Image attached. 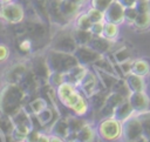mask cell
Wrapping results in <instances>:
<instances>
[{
    "label": "cell",
    "instance_id": "cell-1",
    "mask_svg": "<svg viewBox=\"0 0 150 142\" xmlns=\"http://www.w3.org/2000/svg\"><path fill=\"white\" fill-rule=\"evenodd\" d=\"M28 94L19 83H6L1 90L0 109L1 113L14 116L20 109L25 107Z\"/></svg>",
    "mask_w": 150,
    "mask_h": 142
},
{
    "label": "cell",
    "instance_id": "cell-2",
    "mask_svg": "<svg viewBox=\"0 0 150 142\" xmlns=\"http://www.w3.org/2000/svg\"><path fill=\"white\" fill-rule=\"evenodd\" d=\"M46 60L52 72H60V73H67L80 63L75 54L56 50L53 48H50L47 52Z\"/></svg>",
    "mask_w": 150,
    "mask_h": 142
},
{
    "label": "cell",
    "instance_id": "cell-3",
    "mask_svg": "<svg viewBox=\"0 0 150 142\" xmlns=\"http://www.w3.org/2000/svg\"><path fill=\"white\" fill-rule=\"evenodd\" d=\"M97 135L105 141H115L122 137V122L115 116L102 119L96 127Z\"/></svg>",
    "mask_w": 150,
    "mask_h": 142
},
{
    "label": "cell",
    "instance_id": "cell-4",
    "mask_svg": "<svg viewBox=\"0 0 150 142\" xmlns=\"http://www.w3.org/2000/svg\"><path fill=\"white\" fill-rule=\"evenodd\" d=\"M82 96H83L82 92H80L76 86L69 82H63L56 88L57 101L67 109L73 108Z\"/></svg>",
    "mask_w": 150,
    "mask_h": 142
},
{
    "label": "cell",
    "instance_id": "cell-5",
    "mask_svg": "<svg viewBox=\"0 0 150 142\" xmlns=\"http://www.w3.org/2000/svg\"><path fill=\"white\" fill-rule=\"evenodd\" d=\"M122 138L125 141H146L141 120L137 114L122 122Z\"/></svg>",
    "mask_w": 150,
    "mask_h": 142
},
{
    "label": "cell",
    "instance_id": "cell-6",
    "mask_svg": "<svg viewBox=\"0 0 150 142\" xmlns=\"http://www.w3.org/2000/svg\"><path fill=\"white\" fill-rule=\"evenodd\" d=\"M79 47L74 35L73 31H61L59 32L50 42V48L66 52V53H75L76 48Z\"/></svg>",
    "mask_w": 150,
    "mask_h": 142
},
{
    "label": "cell",
    "instance_id": "cell-7",
    "mask_svg": "<svg viewBox=\"0 0 150 142\" xmlns=\"http://www.w3.org/2000/svg\"><path fill=\"white\" fill-rule=\"evenodd\" d=\"M25 8L20 2H8L1 5V18L9 25H16L23 21L25 19Z\"/></svg>",
    "mask_w": 150,
    "mask_h": 142
},
{
    "label": "cell",
    "instance_id": "cell-8",
    "mask_svg": "<svg viewBox=\"0 0 150 142\" xmlns=\"http://www.w3.org/2000/svg\"><path fill=\"white\" fill-rule=\"evenodd\" d=\"M81 88V92L84 96H87L88 99L91 97L97 90H100L101 88H104L100 81V77L96 73V70H91V69H88L84 77L82 79L80 86Z\"/></svg>",
    "mask_w": 150,
    "mask_h": 142
},
{
    "label": "cell",
    "instance_id": "cell-9",
    "mask_svg": "<svg viewBox=\"0 0 150 142\" xmlns=\"http://www.w3.org/2000/svg\"><path fill=\"white\" fill-rule=\"evenodd\" d=\"M75 56L79 60V62L83 66H93L103 54L96 52L90 46H79L75 50Z\"/></svg>",
    "mask_w": 150,
    "mask_h": 142
},
{
    "label": "cell",
    "instance_id": "cell-10",
    "mask_svg": "<svg viewBox=\"0 0 150 142\" xmlns=\"http://www.w3.org/2000/svg\"><path fill=\"white\" fill-rule=\"evenodd\" d=\"M61 4L62 0H47V12L49 15V20L52 23L59 26H66L69 21L63 16L61 12Z\"/></svg>",
    "mask_w": 150,
    "mask_h": 142
},
{
    "label": "cell",
    "instance_id": "cell-11",
    "mask_svg": "<svg viewBox=\"0 0 150 142\" xmlns=\"http://www.w3.org/2000/svg\"><path fill=\"white\" fill-rule=\"evenodd\" d=\"M30 69L35 73V75L41 80V81H48V77L52 73L47 60H46V55L45 56H35L32 59V63H30Z\"/></svg>",
    "mask_w": 150,
    "mask_h": 142
},
{
    "label": "cell",
    "instance_id": "cell-12",
    "mask_svg": "<svg viewBox=\"0 0 150 142\" xmlns=\"http://www.w3.org/2000/svg\"><path fill=\"white\" fill-rule=\"evenodd\" d=\"M124 7L123 5L118 1V0H114L112 4L108 7V9L104 12L105 14V21H110V22H115V23H122L123 21H125V16H124Z\"/></svg>",
    "mask_w": 150,
    "mask_h": 142
},
{
    "label": "cell",
    "instance_id": "cell-13",
    "mask_svg": "<svg viewBox=\"0 0 150 142\" xmlns=\"http://www.w3.org/2000/svg\"><path fill=\"white\" fill-rule=\"evenodd\" d=\"M128 100L130 101L131 106L134 107L136 114L145 111L150 108V99L145 94L144 90L143 92H132Z\"/></svg>",
    "mask_w": 150,
    "mask_h": 142
},
{
    "label": "cell",
    "instance_id": "cell-14",
    "mask_svg": "<svg viewBox=\"0 0 150 142\" xmlns=\"http://www.w3.org/2000/svg\"><path fill=\"white\" fill-rule=\"evenodd\" d=\"M30 67H28L26 63L23 62H19V63H15L8 70H7V74H6V80H7V83H20L22 77L25 76V74L28 72Z\"/></svg>",
    "mask_w": 150,
    "mask_h": 142
},
{
    "label": "cell",
    "instance_id": "cell-15",
    "mask_svg": "<svg viewBox=\"0 0 150 142\" xmlns=\"http://www.w3.org/2000/svg\"><path fill=\"white\" fill-rule=\"evenodd\" d=\"M88 46H90L93 49H95L96 52L104 55L105 53H109L111 50L112 40L105 38L104 35H93V39Z\"/></svg>",
    "mask_w": 150,
    "mask_h": 142
},
{
    "label": "cell",
    "instance_id": "cell-16",
    "mask_svg": "<svg viewBox=\"0 0 150 142\" xmlns=\"http://www.w3.org/2000/svg\"><path fill=\"white\" fill-rule=\"evenodd\" d=\"M88 68L87 66H83L81 63H79L77 66H75L74 68H71L69 72L64 73V79H66V82H69L76 87L80 86L82 79L84 77L86 73H87Z\"/></svg>",
    "mask_w": 150,
    "mask_h": 142
},
{
    "label": "cell",
    "instance_id": "cell-17",
    "mask_svg": "<svg viewBox=\"0 0 150 142\" xmlns=\"http://www.w3.org/2000/svg\"><path fill=\"white\" fill-rule=\"evenodd\" d=\"M50 133L53 135H56L61 137L63 141H66L67 136L70 133L69 123H68V117H59L54 121V123L50 127Z\"/></svg>",
    "mask_w": 150,
    "mask_h": 142
},
{
    "label": "cell",
    "instance_id": "cell-18",
    "mask_svg": "<svg viewBox=\"0 0 150 142\" xmlns=\"http://www.w3.org/2000/svg\"><path fill=\"white\" fill-rule=\"evenodd\" d=\"M110 90L105 89V88H101L100 90H97L91 97H89L90 101V106L91 109L96 113L100 109H102L105 104H107V100H108V95H109Z\"/></svg>",
    "mask_w": 150,
    "mask_h": 142
},
{
    "label": "cell",
    "instance_id": "cell-19",
    "mask_svg": "<svg viewBox=\"0 0 150 142\" xmlns=\"http://www.w3.org/2000/svg\"><path fill=\"white\" fill-rule=\"evenodd\" d=\"M81 6H82V5L71 2V1H69V0H62V4H61V12H62L63 16L70 22L71 20H75V18L79 15V12H80Z\"/></svg>",
    "mask_w": 150,
    "mask_h": 142
},
{
    "label": "cell",
    "instance_id": "cell-20",
    "mask_svg": "<svg viewBox=\"0 0 150 142\" xmlns=\"http://www.w3.org/2000/svg\"><path fill=\"white\" fill-rule=\"evenodd\" d=\"M135 114H136V111H135L134 107L131 106L130 101H129V100H125L122 104H120V106L115 109L114 116H115L117 120H120L121 122H123V121H125L127 119H129L130 116H132V115H135Z\"/></svg>",
    "mask_w": 150,
    "mask_h": 142
},
{
    "label": "cell",
    "instance_id": "cell-21",
    "mask_svg": "<svg viewBox=\"0 0 150 142\" xmlns=\"http://www.w3.org/2000/svg\"><path fill=\"white\" fill-rule=\"evenodd\" d=\"M125 81L131 89V92H143L145 89V82H144V76H141L135 73H129L125 75Z\"/></svg>",
    "mask_w": 150,
    "mask_h": 142
},
{
    "label": "cell",
    "instance_id": "cell-22",
    "mask_svg": "<svg viewBox=\"0 0 150 142\" xmlns=\"http://www.w3.org/2000/svg\"><path fill=\"white\" fill-rule=\"evenodd\" d=\"M49 104L47 102V100L42 96H36L33 100H30L28 103L25 104V109L29 113V114H39L40 111H42L45 108H47Z\"/></svg>",
    "mask_w": 150,
    "mask_h": 142
},
{
    "label": "cell",
    "instance_id": "cell-23",
    "mask_svg": "<svg viewBox=\"0 0 150 142\" xmlns=\"http://www.w3.org/2000/svg\"><path fill=\"white\" fill-rule=\"evenodd\" d=\"M95 70H96V73L98 75V77H100V81H101L102 86L105 89H108V90L111 92V89L114 88V86L116 84V82L118 81L120 77L116 74L108 73V72H104V70H101V69H95Z\"/></svg>",
    "mask_w": 150,
    "mask_h": 142
},
{
    "label": "cell",
    "instance_id": "cell-24",
    "mask_svg": "<svg viewBox=\"0 0 150 142\" xmlns=\"http://www.w3.org/2000/svg\"><path fill=\"white\" fill-rule=\"evenodd\" d=\"M73 35L79 46H88L89 42L91 41L94 34L88 29H81V28L75 27L73 29Z\"/></svg>",
    "mask_w": 150,
    "mask_h": 142
},
{
    "label": "cell",
    "instance_id": "cell-25",
    "mask_svg": "<svg viewBox=\"0 0 150 142\" xmlns=\"http://www.w3.org/2000/svg\"><path fill=\"white\" fill-rule=\"evenodd\" d=\"M55 111H56V109H55V107H47V108H45L42 111H40L39 114H35L36 115V117H38V120L40 121V123H41V126H42V128H45L46 126H48L49 123H54V121L56 120V119H54V114H55Z\"/></svg>",
    "mask_w": 150,
    "mask_h": 142
},
{
    "label": "cell",
    "instance_id": "cell-26",
    "mask_svg": "<svg viewBox=\"0 0 150 142\" xmlns=\"http://www.w3.org/2000/svg\"><path fill=\"white\" fill-rule=\"evenodd\" d=\"M90 101H89V99L87 97V96H82L80 100H79V102L73 107V108H70L69 110L71 111V114H74V115H77V116H84V115H87V113L89 111V109H90Z\"/></svg>",
    "mask_w": 150,
    "mask_h": 142
},
{
    "label": "cell",
    "instance_id": "cell-27",
    "mask_svg": "<svg viewBox=\"0 0 150 142\" xmlns=\"http://www.w3.org/2000/svg\"><path fill=\"white\" fill-rule=\"evenodd\" d=\"M15 129V123L13 121V117L9 115H6L1 113V119H0V130H1V136L5 135H12Z\"/></svg>",
    "mask_w": 150,
    "mask_h": 142
},
{
    "label": "cell",
    "instance_id": "cell-28",
    "mask_svg": "<svg viewBox=\"0 0 150 142\" xmlns=\"http://www.w3.org/2000/svg\"><path fill=\"white\" fill-rule=\"evenodd\" d=\"M93 68L101 69V70H104V72H108V73L116 74V72H115V62H111V60L108 56H105V55H102L93 65Z\"/></svg>",
    "mask_w": 150,
    "mask_h": 142
},
{
    "label": "cell",
    "instance_id": "cell-29",
    "mask_svg": "<svg viewBox=\"0 0 150 142\" xmlns=\"http://www.w3.org/2000/svg\"><path fill=\"white\" fill-rule=\"evenodd\" d=\"M96 134H97V131H95V129L93 128V126L89 124V123H87L81 130L77 131V141H80V142L94 141Z\"/></svg>",
    "mask_w": 150,
    "mask_h": 142
},
{
    "label": "cell",
    "instance_id": "cell-30",
    "mask_svg": "<svg viewBox=\"0 0 150 142\" xmlns=\"http://www.w3.org/2000/svg\"><path fill=\"white\" fill-rule=\"evenodd\" d=\"M135 74H138L141 76H145L150 73V63L144 59H137L134 60L132 65V72Z\"/></svg>",
    "mask_w": 150,
    "mask_h": 142
},
{
    "label": "cell",
    "instance_id": "cell-31",
    "mask_svg": "<svg viewBox=\"0 0 150 142\" xmlns=\"http://www.w3.org/2000/svg\"><path fill=\"white\" fill-rule=\"evenodd\" d=\"M33 129L32 126L29 124H18L15 126V129L13 131V138L14 141H27V136Z\"/></svg>",
    "mask_w": 150,
    "mask_h": 142
},
{
    "label": "cell",
    "instance_id": "cell-32",
    "mask_svg": "<svg viewBox=\"0 0 150 142\" xmlns=\"http://www.w3.org/2000/svg\"><path fill=\"white\" fill-rule=\"evenodd\" d=\"M141 123H142V128H143V134L146 138V141H150V109L138 113L137 114Z\"/></svg>",
    "mask_w": 150,
    "mask_h": 142
},
{
    "label": "cell",
    "instance_id": "cell-33",
    "mask_svg": "<svg viewBox=\"0 0 150 142\" xmlns=\"http://www.w3.org/2000/svg\"><path fill=\"white\" fill-rule=\"evenodd\" d=\"M132 26L136 29H139V31L149 28L150 27V12H148V13H139L137 15L136 20L134 21Z\"/></svg>",
    "mask_w": 150,
    "mask_h": 142
},
{
    "label": "cell",
    "instance_id": "cell-34",
    "mask_svg": "<svg viewBox=\"0 0 150 142\" xmlns=\"http://www.w3.org/2000/svg\"><path fill=\"white\" fill-rule=\"evenodd\" d=\"M93 23H94V22L91 21V19H90L89 15L87 14V12L81 13V14H79V15L75 18V27H76V28L90 31Z\"/></svg>",
    "mask_w": 150,
    "mask_h": 142
},
{
    "label": "cell",
    "instance_id": "cell-35",
    "mask_svg": "<svg viewBox=\"0 0 150 142\" xmlns=\"http://www.w3.org/2000/svg\"><path fill=\"white\" fill-rule=\"evenodd\" d=\"M68 117V123H69V128H70V131H79L81 130L86 124H87V121L84 119H82V116H77V115H70V116H67Z\"/></svg>",
    "mask_w": 150,
    "mask_h": 142
},
{
    "label": "cell",
    "instance_id": "cell-36",
    "mask_svg": "<svg viewBox=\"0 0 150 142\" xmlns=\"http://www.w3.org/2000/svg\"><path fill=\"white\" fill-rule=\"evenodd\" d=\"M111 92H117V93H120L121 95H123L125 99H129V96H130L131 93H132L131 89L129 88V86H128L125 79H123V77H120V79H118V81L116 82V84L114 86V88L111 89Z\"/></svg>",
    "mask_w": 150,
    "mask_h": 142
},
{
    "label": "cell",
    "instance_id": "cell-37",
    "mask_svg": "<svg viewBox=\"0 0 150 142\" xmlns=\"http://www.w3.org/2000/svg\"><path fill=\"white\" fill-rule=\"evenodd\" d=\"M120 33V27L118 23L115 22H110V21H105L104 25V31H103V35L110 40H115L117 38Z\"/></svg>",
    "mask_w": 150,
    "mask_h": 142
},
{
    "label": "cell",
    "instance_id": "cell-38",
    "mask_svg": "<svg viewBox=\"0 0 150 142\" xmlns=\"http://www.w3.org/2000/svg\"><path fill=\"white\" fill-rule=\"evenodd\" d=\"M125 100H128V99H125L123 95H121L120 93H117V92H110L109 93V95H108V100H107V104H109V106H111L112 108H117L120 104H122Z\"/></svg>",
    "mask_w": 150,
    "mask_h": 142
},
{
    "label": "cell",
    "instance_id": "cell-39",
    "mask_svg": "<svg viewBox=\"0 0 150 142\" xmlns=\"http://www.w3.org/2000/svg\"><path fill=\"white\" fill-rule=\"evenodd\" d=\"M112 58L115 59V62H117V63H122V62H124V61L131 59L130 49L127 48V47H121L120 49H117V50L114 53Z\"/></svg>",
    "mask_w": 150,
    "mask_h": 142
},
{
    "label": "cell",
    "instance_id": "cell-40",
    "mask_svg": "<svg viewBox=\"0 0 150 142\" xmlns=\"http://www.w3.org/2000/svg\"><path fill=\"white\" fill-rule=\"evenodd\" d=\"M50 86H53L54 88H57L60 84H62L63 82H66V79H64V73H60V72H52L49 77H48V81H47Z\"/></svg>",
    "mask_w": 150,
    "mask_h": 142
},
{
    "label": "cell",
    "instance_id": "cell-41",
    "mask_svg": "<svg viewBox=\"0 0 150 142\" xmlns=\"http://www.w3.org/2000/svg\"><path fill=\"white\" fill-rule=\"evenodd\" d=\"M87 14L89 15V18L91 19L93 22H100V21H105V14L104 12L90 6L88 9H87Z\"/></svg>",
    "mask_w": 150,
    "mask_h": 142
},
{
    "label": "cell",
    "instance_id": "cell-42",
    "mask_svg": "<svg viewBox=\"0 0 150 142\" xmlns=\"http://www.w3.org/2000/svg\"><path fill=\"white\" fill-rule=\"evenodd\" d=\"M139 14V12L137 11L136 6L135 7H128L124 9V16H125V21H128L129 23H134V21L136 20L137 15Z\"/></svg>",
    "mask_w": 150,
    "mask_h": 142
},
{
    "label": "cell",
    "instance_id": "cell-43",
    "mask_svg": "<svg viewBox=\"0 0 150 142\" xmlns=\"http://www.w3.org/2000/svg\"><path fill=\"white\" fill-rule=\"evenodd\" d=\"M114 0H90V6L102 11V12H105L108 9V7L112 4Z\"/></svg>",
    "mask_w": 150,
    "mask_h": 142
},
{
    "label": "cell",
    "instance_id": "cell-44",
    "mask_svg": "<svg viewBox=\"0 0 150 142\" xmlns=\"http://www.w3.org/2000/svg\"><path fill=\"white\" fill-rule=\"evenodd\" d=\"M114 113H115V108H112L109 104H105L102 109H100L98 111H96V115H97V117L100 120H102V119H105V117L114 116Z\"/></svg>",
    "mask_w": 150,
    "mask_h": 142
},
{
    "label": "cell",
    "instance_id": "cell-45",
    "mask_svg": "<svg viewBox=\"0 0 150 142\" xmlns=\"http://www.w3.org/2000/svg\"><path fill=\"white\" fill-rule=\"evenodd\" d=\"M104 25H105V21L94 22V23H93V26H91V28H90V32H91L94 35H103Z\"/></svg>",
    "mask_w": 150,
    "mask_h": 142
},
{
    "label": "cell",
    "instance_id": "cell-46",
    "mask_svg": "<svg viewBox=\"0 0 150 142\" xmlns=\"http://www.w3.org/2000/svg\"><path fill=\"white\" fill-rule=\"evenodd\" d=\"M136 8L139 13L150 12V0H138L136 4Z\"/></svg>",
    "mask_w": 150,
    "mask_h": 142
},
{
    "label": "cell",
    "instance_id": "cell-47",
    "mask_svg": "<svg viewBox=\"0 0 150 142\" xmlns=\"http://www.w3.org/2000/svg\"><path fill=\"white\" fill-rule=\"evenodd\" d=\"M132 65H134V60L132 59H129V60L120 63V66H121V68H122V70H123V73L125 75H128L129 73L132 72Z\"/></svg>",
    "mask_w": 150,
    "mask_h": 142
},
{
    "label": "cell",
    "instance_id": "cell-48",
    "mask_svg": "<svg viewBox=\"0 0 150 142\" xmlns=\"http://www.w3.org/2000/svg\"><path fill=\"white\" fill-rule=\"evenodd\" d=\"M8 58H9V48L5 43H1L0 45V61L5 62Z\"/></svg>",
    "mask_w": 150,
    "mask_h": 142
},
{
    "label": "cell",
    "instance_id": "cell-49",
    "mask_svg": "<svg viewBox=\"0 0 150 142\" xmlns=\"http://www.w3.org/2000/svg\"><path fill=\"white\" fill-rule=\"evenodd\" d=\"M40 135H41V133H39L38 129H32L30 133H29L28 136H27V141H38V142H39Z\"/></svg>",
    "mask_w": 150,
    "mask_h": 142
},
{
    "label": "cell",
    "instance_id": "cell-50",
    "mask_svg": "<svg viewBox=\"0 0 150 142\" xmlns=\"http://www.w3.org/2000/svg\"><path fill=\"white\" fill-rule=\"evenodd\" d=\"M118 1L123 5L124 8H128V7H135L138 0H118Z\"/></svg>",
    "mask_w": 150,
    "mask_h": 142
},
{
    "label": "cell",
    "instance_id": "cell-51",
    "mask_svg": "<svg viewBox=\"0 0 150 142\" xmlns=\"http://www.w3.org/2000/svg\"><path fill=\"white\" fill-rule=\"evenodd\" d=\"M69 1H71V2H75V4H79V5H83L87 0H69Z\"/></svg>",
    "mask_w": 150,
    "mask_h": 142
},
{
    "label": "cell",
    "instance_id": "cell-52",
    "mask_svg": "<svg viewBox=\"0 0 150 142\" xmlns=\"http://www.w3.org/2000/svg\"><path fill=\"white\" fill-rule=\"evenodd\" d=\"M12 1H14V0H1V5H4V4H8V2H12Z\"/></svg>",
    "mask_w": 150,
    "mask_h": 142
}]
</instances>
